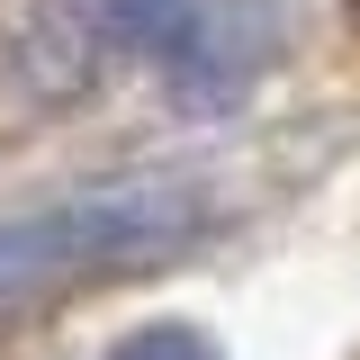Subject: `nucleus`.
<instances>
[{"instance_id": "obj_3", "label": "nucleus", "mask_w": 360, "mask_h": 360, "mask_svg": "<svg viewBox=\"0 0 360 360\" xmlns=\"http://www.w3.org/2000/svg\"><path fill=\"white\" fill-rule=\"evenodd\" d=\"M198 9H207V0H82V27L108 45V54L172 63L180 45L198 37Z\"/></svg>"}, {"instance_id": "obj_4", "label": "nucleus", "mask_w": 360, "mask_h": 360, "mask_svg": "<svg viewBox=\"0 0 360 360\" xmlns=\"http://www.w3.org/2000/svg\"><path fill=\"white\" fill-rule=\"evenodd\" d=\"M117 360H217V342L198 324H144V333H127Z\"/></svg>"}, {"instance_id": "obj_1", "label": "nucleus", "mask_w": 360, "mask_h": 360, "mask_svg": "<svg viewBox=\"0 0 360 360\" xmlns=\"http://www.w3.org/2000/svg\"><path fill=\"white\" fill-rule=\"evenodd\" d=\"M217 225V198L198 180H108L63 207L0 225V297H45V288H82L117 270L180 262L198 234Z\"/></svg>"}, {"instance_id": "obj_2", "label": "nucleus", "mask_w": 360, "mask_h": 360, "mask_svg": "<svg viewBox=\"0 0 360 360\" xmlns=\"http://www.w3.org/2000/svg\"><path fill=\"white\" fill-rule=\"evenodd\" d=\"M270 9L262 0H234V9H198V37L180 45L172 63V99L189 108V117H217V108H234L243 90H252V72L270 63Z\"/></svg>"}]
</instances>
